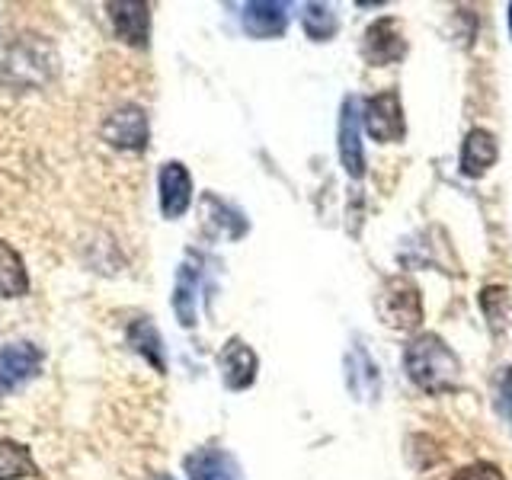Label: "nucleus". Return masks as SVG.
<instances>
[{
  "label": "nucleus",
  "instance_id": "nucleus-1",
  "mask_svg": "<svg viewBox=\"0 0 512 480\" xmlns=\"http://www.w3.org/2000/svg\"><path fill=\"white\" fill-rule=\"evenodd\" d=\"M404 365H407L410 381L426 394H448V391H455L461 381L458 356L436 333H420L416 340H410L404 352Z\"/></svg>",
  "mask_w": 512,
  "mask_h": 480
},
{
  "label": "nucleus",
  "instance_id": "nucleus-2",
  "mask_svg": "<svg viewBox=\"0 0 512 480\" xmlns=\"http://www.w3.org/2000/svg\"><path fill=\"white\" fill-rule=\"evenodd\" d=\"M375 311L384 327L397 333H413L423 324V298L420 288L410 276H391L384 279L375 295Z\"/></svg>",
  "mask_w": 512,
  "mask_h": 480
},
{
  "label": "nucleus",
  "instance_id": "nucleus-3",
  "mask_svg": "<svg viewBox=\"0 0 512 480\" xmlns=\"http://www.w3.org/2000/svg\"><path fill=\"white\" fill-rule=\"evenodd\" d=\"M362 125L378 144H394L404 138L407 122H404V106H400L397 90H381L368 96L362 103Z\"/></svg>",
  "mask_w": 512,
  "mask_h": 480
},
{
  "label": "nucleus",
  "instance_id": "nucleus-4",
  "mask_svg": "<svg viewBox=\"0 0 512 480\" xmlns=\"http://www.w3.org/2000/svg\"><path fill=\"white\" fill-rule=\"evenodd\" d=\"M362 55L368 64L384 68V64H397L407 55V39H404V26H400L394 16H381L372 26L365 29L362 39Z\"/></svg>",
  "mask_w": 512,
  "mask_h": 480
},
{
  "label": "nucleus",
  "instance_id": "nucleus-5",
  "mask_svg": "<svg viewBox=\"0 0 512 480\" xmlns=\"http://www.w3.org/2000/svg\"><path fill=\"white\" fill-rule=\"evenodd\" d=\"M42 365V352L32 343H10L0 349V397L23 388L29 378H36Z\"/></svg>",
  "mask_w": 512,
  "mask_h": 480
},
{
  "label": "nucleus",
  "instance_id": "nucleus-6",
  "mask_svg": "<svg viewBox=\"0 0 512 480\" xmlns=\"http://www.w3.org/2000/svg\"><path fill=\"white\" fill-rule=\"evenodd\" d=\"M103 138L119 151H141L148 144V116L138 106H122L106 116Z\"/></svg>",
  "mask_w": 512,
  "mask_h": 480
},
{
  "label": "nucleus",
  "instance_id": "nucleus-7",
  "mask_svg": "<svg viewBox=\"0 0 512 480\" xmlns=\"http://www.w3.org/2000/svg\"><path fill=\"white\" fill-rule=\"evenodd\" d=\"M157 189H160V212L170 221L180 218L192 202V176L180 160H167V164L160 167Z\"/></svg>",
  "mask_w": 512,
  "mask_h": 480
},
{
  "label": "nucleus",
  "instance_id": "nucleus-8",
  "mask_svg": "<svg viewBox=\"0 0 512 480\" xmlns=\"http://www.w3.org/2000/svg\"><path fill=\"white\" fill-rule=\"evenodd\" d=\"M359 122H362V112H359V100L356 96H346L343 100V116H340V160L349 176H359L365 173V154H362V141H359Z\"/></svg>",
  "mask_w": 512,
  "mask_h": 480
},
{
  "label": "nucleus",
  "instance_id": "nucleus-9",
  "mask_svg": "<svg viewBox=\"0 0 512 480\" xmlns=\"http://www.w3.org/2000/svg\"><path fill=\"white\" fill-rule=\"evenodd\" d=\"M218 365H221L224 384H228L231 391L250 388L253 378H256V352L244 340H237V336H234V340H228V346L221 349Z\"/></svg>",
  "mask_w": 512,
  "mask_h": 480
},
{
  "label": "nucleus",
  "instance_id": "nucleus-10",
  "mask_svg": "<svg viewBox=\"0 0 512 480\" xmlns=\"http://www.w3.org/2000/svg\"><path fill=\"white\" fill-rule=\"evenodd\" d=\"M183 468L189 480H244L240 477V464L221 448H199L183 461Z\"/></svg>",
  "mask_w": 512,
  "mask_h": 480
},
{
  "label": "nucleus",
  "instance_id": "nucleus-11",
  "mask_svg": "<svg viewBox=\"0 0 512 480\" xmlns=\"http://www.w3.org/2000/svg\"><path fill=\"white\" fill-rule=\"evenodd\" d=\"M109 23L116 36L128 45H148L151 36V13L148 4H109Z\"/></svg>",
  "mask_w": 512,
  "mask_h": 480
},
{
  "label": "nucleus",
  "instance_id": "nucleus-12",
  "mask_svg": "<svg viewBox=\"0 0 512 480\" xmlns=\"http://www.w3.org/2000/svg\"><path fill=\"white\" fill-rule=\"evenodd\" d=\"M496 157H500L496 138L487 128H474V132H468V138H464V148H461V173L477 180V176H484L496 164Z\"/></svg>",
  "mask_w": 512,
  "mask_h": 480
},
{
  "label": "nucleus",
  "instance_id": "nucleus-13",
  "mask_svg": "<svg viewBox=\"0 0 512 480\" xmlns=\"http://www.w3.org/2000/svg\"><path fill=\"white\" fill-rule=\"evenodd\" d=\"M288 26L285 4H247L244 7V29L253 39H276Z\"/></svg>",
  "mask_w": 512,
  "mask_h": 480
},
{
  "label": "nucleus",
  "instance_id": "nucleus-14",
  "mask_svg": "<svg viewBox=\"0 0 512 480\" xmlns=\"http://www.w3.org/2000/svg\"><path fill=\"white\" fill-rule=\"evenodd\" d=\"M29 292V272L20 253L0 240V298H23Z\"/></svg>",
  "mask_w": 512,
  "mask_h": 480
},
{
  "label": "nucleus",
  "instance_id": "nucleus-15",
  "mask_svg": "<svg viewBox=\"0 0 512 480\" xmlns=\"http://www.w3.org/2000/svg\"><path fill=\"white\" fill-rule=\"evenodd\" d=\"M32 474H36V461L29 448L13 439H0V480H20Z\"/></svg>",
  "mask_w": 512,
  "mask_h": 480
},
{
  "label": "nucleus",
  "instance_id": "nucleus-16",
  "mask_svg": "<svg viewBox=\"0 0 512 480\" xmlns=\"http://www.w3.org/2000/svg\"><path fill=\"white\" fill-rule=\"evenodd\" d=\"M128 340H132V349H138L144 359H148L154 368L164 372V352H160V333L154 330V324L148 317H138L132 327H128Z\"/></svg>",
  "mask_w": 512,
  "mask_h": 480
},
{
  "label": "nucleus",
  "instance_id": "nucleus-17",
  "mask_svg": "<svg viewBox=\"0 0 512 480\" xmlns=\"http://www.w3.org/2000/svg\"><path fill=\"white\" fill-rule=\"evenodd\" d=\"M301 26L304 32L314 39V42H330L336 36V29H340V20H336V13L324 4H308L301 13Z\"/></svg>",
  "mask_w": 512,
  "mask_h": 480
},
{
  "label": "nucleus",
  "instance_id": "nucleus-18",
  "mask_svg": "<svg viewBox=\"0 0 512 480\" xmlns=\"http://www.w3.org/2000/svg\"><path fill=\"white\" fill-rule=\"evenodd\" d=\"M448 480H506V474L496 468L493 461H474V464H464V468L455 471Z\"/></svg>",
  "mask_w": 512,
  "mask_h": 480
},
{
  "label": "nucleus",
  "instance_id": "nucleus-19",
  "mask_svg": "<svg viewBox=\"0 0 512 480\" xmlns=\"http://www.w3.org/2000/svg\"><path fill=\"white\" fill-rule=\"evenodd\" d=\"M500 384H503V391H500V413L506 416V420H512V368H500Z\"/></svg>",
  "mask_w": 512,
  "mask_h": 480
},
{
  "label": "nucleus",
  "instance_id": "nucleus-20",
  "mask_svg": "<svg viewBox=\"0 0 512 480\" xmlns=\"http://www.w3.org/2000/svg\"><path fill=\"white\" fill-rule=\"evenodd\" d=\"M509 32H512V4H509Z\"/></svg>",
  "mask_w": 512,
  "mask_h": 480
}]
</instances>
